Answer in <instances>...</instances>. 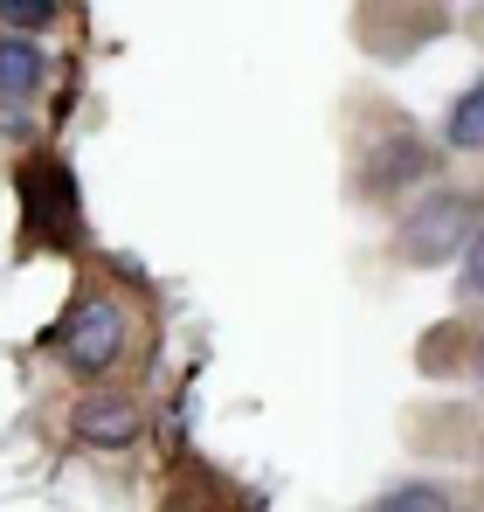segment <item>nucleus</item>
I'll list each match as a JSON object with an SVG mask.
<instances>
[{
    "instance_id": "f257e3e1",
    "label": "nucleus",
    "mask_w": 484,
    "mask_h": 512,
    "mask_svg": "<svg viewBox=\"0 0 484 512\" xmlns=\"http://www.w3.org/2000/svg\"><path fill=\"white\" fill-rule=\"evenodd\" d=\"M471 215H478V208H471V194H464V187L422 194V201L402 215V236H395L402 263L436 270V263H450L457 250H471V236H478V222H471Z\"/></svg>"
},
{
    "instance_id": "f03ea898",
    "label": "nucleus",
    "mask_w": 484,
    "mask_h": 512,
    "mask_svg": "<svg viewBox=\"0 0 484 512\" xmlns=\"http://www.w3.org/2000/svg\"><path fill=\"white\" fill-rule=\"evenodd\" d=\"M118 353H125V312L111 298H83L63 319V367L70 374H104V367H118Z\"/></svg>"
},
{
    "instance_id": "7ed1b4c3",
    "label": "nucleus",
    "mask_w": 484,
    "mask_h": 512,
    "mask_svg": "<svg viewBox=\"0 0 484 512\" xmlns=\"http://www.w3.org/2000/svg\"><path fill=\"white\" fill-rule=\"evenodd\" d=\"M70 429L77 443H97V450H125L139 436V402L132 395H83L70 409Z\"/></svg>"
},
{
    "instance_id": "20e7f679",
    "label": "nucleus",
    "mask_w": 484,
    "mask_h": 512,
    "mask_svg": "<svg viewBox=\"0 0 484 512\" xmlns=\"http://www.w3.org/2000/svg\"><path fill=\"white\" fill-rule=\"evenodd\" d=\"M422 173H429V146H415V132H395V139H381V146L367 153L360 187H367V194H402L408 180H422Z\"/></svg>"
},
{
    "instance_id": "39448f33",
    "label": "nucleus",
    "mask_w": 484,
    "mask_h": 512,
    "mask_svg": "<svg viewBox=\"0 0 484 512\" xmlns=\"http://www.w3.org/2000/svg\"><path fill=\"white\" fill-rule=\"evenodd\" d=\"M42 90V56H35V42L28 35H0V97H35Z\"/></svg>"
},
{
    "instance_id": "423d86ee",
    "label": "nucleus",
    "mask_w": 484,
    "mask_h": 512,
    "mask_svg": "<svg viewBox=\"0 0 484 512\" xmlns=\"http://www.w3.org/2000/svg\"><path fill=\"white\" fill-rule=\"evenodd\" d=\"M443 139H450V153H484V77L457 104H450V125H443Z\"/></svg>"
},
{
    "instance_id": "0eeeda50",
    "label": "nucleus",
    "mask_w": 484,
    "mask_h": 512,
    "mask_svg": "<svg viewBox=\"0 0 484 512\" xmlns=\"http://www.w3.org/2000/svg\"><path fill=\"white\" fill-rule=\"evenodd\" d=\"M374 512H457V506H450V492H443V485H422V478H415V485H395Z\"/></svg>"
},
{
    "instance_id": "6e6552de",
    "label": "nucleus",
    "mask_w": 484,
    "mask_h": 512,
    "mask_svg": "<svg viewBox=\"0 0 484 512\" xmlns=\"http://www.w3.org/2000/svg\"><path fill=\"white\" fill-rule=\"evenodd\" d=\"M56 7L49 0H0V28H49Z\"/></svg>"
},
{
    "instance_id": "1a4fd4ad",
    "label": "nucleus",
    "mask_w": 484,
    "mask_h": 512,
    "mask_svg": "<svg viewBox=\"0 0 484 512\" xmlns=\"http://www.w3.org/2000/svg\"><path fill=\"white\" fill-rule=\"evenodd\" d=\"M464 291L484 298V222H478V236H471V250H464Z\"/></svg>"
},
{
    "instance_id": "9d476101",
    "label": "nucleus",
    "mask_w": 484,
    "mask_h": 512,
    "mask_svg": "<svg viewBox=\"0 0 484 512\" xmlns=\"http://www.w3.org/2000/svg\"><path fill=\"white\" fill-rule=\"evenodd\" d=\"M478 360H484V353H478Z\"/></svg>"
}]
</instances>
